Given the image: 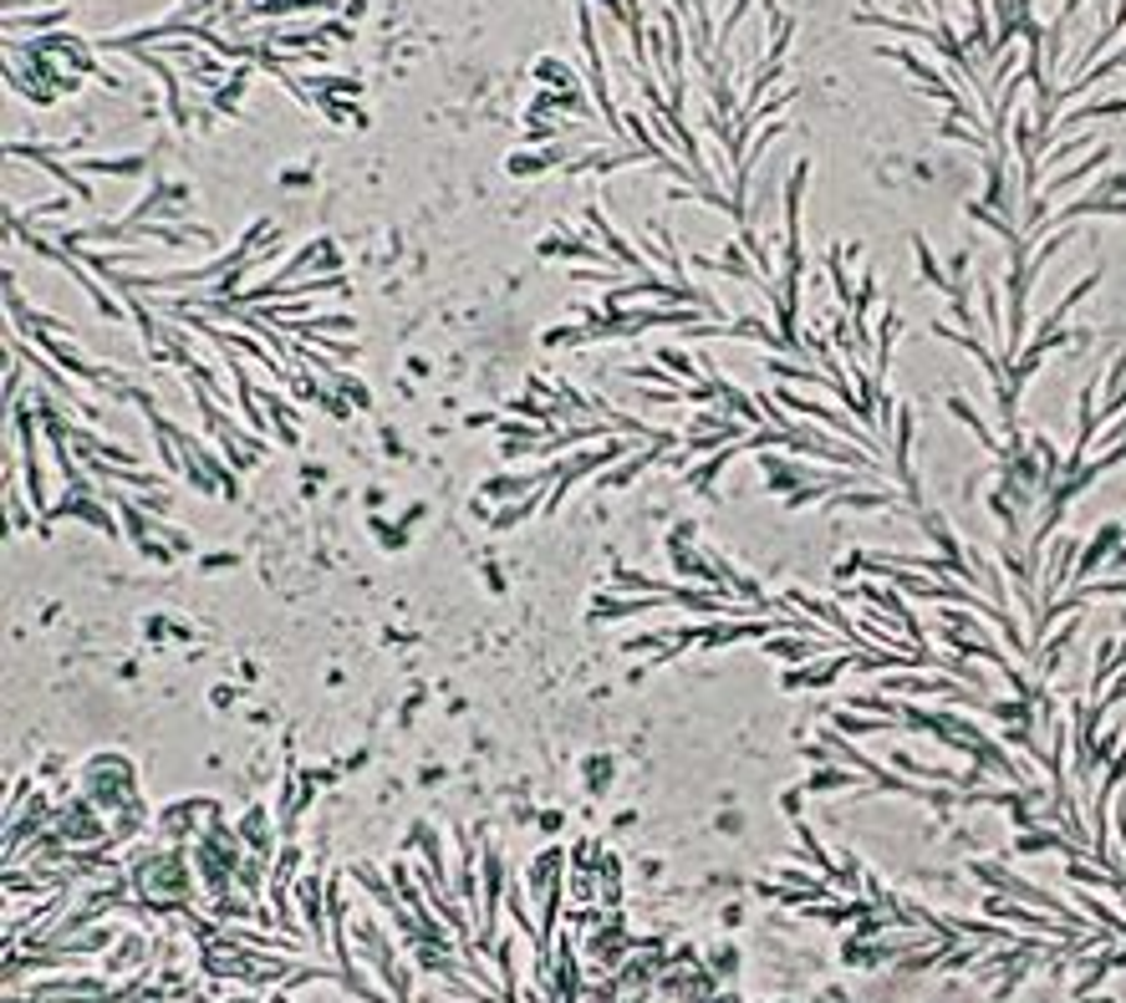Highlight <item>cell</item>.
Listing matches in <instances>:
<instances>
[{
  "label": "cell",
  "instance_id": "1",
  "mask_svg": "<svg viewBox=\"0 0 1126 1003\" xmlns=\"http://www.w3.org/2000/svg\"><path fill=\"white\" fill-rule=\"evenodd\" d=\"M1122 536H1126V525H1116V519H1106L1101 530L1091 536V545H1080V555H1076V570H1071V586H1086V576H1096L1101 570V561H1111L1116 555V545H1122Z\"/></svg>",
  "mask_w": 1126,
  "mask_h": 1003
},
{
  "label": "cell",
  "instance_id": "2",
  "mask_svg": "<svg viewBox=\"0 0 1126 1003\" xmlns=\"http://www.w3.org/2000/svg\"><path fill=\"white\" fill-rule=\"evenodd\" d=\"M948 413H954V419H959V423H969V434H974V438H978V443H984V449H989V453H999V459H1005V443H999V438H994L989 428L978 423V413H974V408H969V402H963V398H948Z\"/></svg>",
  "mask_w": 1126,
  "mask_h": 1003
},
{
  "label": "cell",
  "instance_id": "3",
  "mask_svg": "<svg viewBox=\"0 0 1126 1003\" xmlns=\"http://www.w3.org/2000/svg\"><path fill=\"white\" fill-rule=\"evenodd\" d=\"M912 255H918V275H923L933 291H948V270H938L933 250H927V240H912Z\"/></svg>",
  "mask_w": 1126,
  "mask_h": 1003
},
{
  "label": "cell",
  "instance_id": "4",
  "mask_svg": "<svg viewBox=\"0 0 1126 1003\" xmlns=\"http://www.w3.org/2000/svg\"><path fill=\"white\" fill-rule=\"evenodd\" d=\"M1116 113H1126V98H1106V102H1086V107H1080L1076 117H1071V123H1065V128H1076V123H1086V117H1116Z\"/></svg>",
  "mask_w": 1126,
  "mask_h": 1003
},
{
  "label": "cell",
  "instance_id": "5",
  "mask_svg": "<svg viewBox=\"0 0 1126 1003\" xmlns=\"http://www.w3.org/2000/svg\"><path fill=\"white\" fill-rule=\"evenodd\" d=\"M831 785L852 789V785H857V780H852V774H841V770H821V774H816V780H810V789H831Z\"/></svg>",
  "mask_w": 1126,
  "mask_h": 1003
},
{
  "label": "cell",
  "instance_id": "6",
  "mask_svg": "<svg viewBox=\"0 0 1126 1003\" xmlns=\"http://www.w3.org/2000/svg\"><path fill=\"white\" fill-rule=\"evenodd\" d=\"M657 362H663V368H673V372H689V377H693V362H689V357H683V351L663 347V351H657Z\"/></svg>",
  "mask_w": 1126,
  "mask_h": 1003
},
{
  "label": "cell",
  "instance_id": "7",
  "mask_svg": "<svg viewBox=\"0 0 1126 1003\" xmlns=\"http://www.w3.org/2000/svg\"><path fill=\"white\" fill-rule=\"evenodd\" d=\"M984 317H989V332H999V301H994V281H984Z\"/></svg>",
  "mask_w": 1126,
  "mask_h": 1003
},
{
  "label": "cell",
  "instance_id": "8",
  "mask_svg": "<svg viewBox=\"0 0 1126 1003\" xmlns=\"http://www.w3.org/2000/svg\"><path fill=\"white\" fill-rule=\"evenodd\" d=\"M1076 5H1080V0H1065V5H1060V16L1071 21V16H1076Z\"/></svg>",
  "mask_w": 1126,
  "mask_h": 1003
}]
</instances>
